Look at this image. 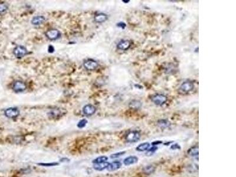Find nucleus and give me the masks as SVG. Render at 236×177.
Returning <instances> with one entry per match:
<instances>
[{"mask_svg":"<svg viewBox=\"0 0 236 177\" xmlns=\"http://www.w3.org/2000/svg\"><path fill=\"white\" fill-rule=\"evenodd\" d=\"M94 20L96 23H102L107 20V16L104 13H99L94 16Z\"/></svg>","mask_w":236,"mask_h":177,"instance_id":"14","label":"nucleus"},{"mask_svg":"<svg viewBox=\"0 0 236 177\" xmlns=\"http://www.w3.org/2000/svg\"><path fill=\"white\" fill-rule=\"evenodd\" d=\"M66 113V110L61 108H54L48 113V116L51 119H58L63 116Z\"/></svg>","mask_w":236,"mask_h":177,"instance_id":"1","label":"nucleus"},{"mask_svg":"<svg viewBox=\"0 0 236 177\" xmlns=\"http://www.w3.org/2000/svg\"><path fill=\"white\" fill-rule=\"evenodd\" d=\"M8 9V6L5 4H0V13H3L6 11Z\"/></svg>","mask_w":236,"mask_h":177,"instance_id":"27","label":"nucleus"},{"mask_svg":"<svg viewBox=\"0 0 236 177\" xmlns=\"http://www.w3.org/2000/svg\"><path fill=\"white\" fill-rule=\"evenodd\" d=\"M38 165L42 166V167H54V166H57L59 165V163L58 162H46V163H44V162H41V163H38Z\"/></svg>","mask_w":236,"mask_h":177,"instance_id":"23","label":"nucleus"},{"mask_svg":"<svg viewBox=\"0 0 236 177\" xmlns=\"http://www.w3.org/2000/svg\"><path fill=\"white\" fill-rule=\"evenodd\" d=\"M179 148H180V146H179L177 143H176V144L173 145L171 146V149H172V150H176V149L179 150Z\"/></svg>","mask_w":236,"mask_h":177,"instance_id":"28","label":"nucleus"},{"mask_svg":"<svg viewBox=\"0 0 236 177\" xmlns=\"http://www.w3.org/2000/svg\"><path fill=\"white\" fill-rule=\"evenodd\" d=\"M131 47V43L128 40H122L117 44V48L120 50H127Z\"/></svg>","mask_w":236,"mask_h":177,"instance_id":"10","label":"nucleus"},{"mask_svg":"<svg viewBox=\"0 0 236 177\" xmlns=\"http://www.w3.org/2000/svg\"><path fill=\"white\" fill-rule=\"evenodd\" d=\"M87 123H88V121H87L86 119H81V120H80V121L78 122V123H77V127H78L79 128H80V129L83 128L86 126V125Z\"/></svg>","mask_w":236,"mask_h":177,"instance_id":"25","label":"nucleus"},{"mask_svg":"<svg viewBox=\"0 0 236 177\" xmlns=\"http://www.w3.org/2000/svg\"><path fill=\"white\" fill-rule=\"evenodd\" d=\"M5 116L10 119H14L18 117L20 115V110L17 108H10L4 111Z\"/></svg>","mask_w":236,"mask_h":177,"instance_id":"4","label":"nucleus"},{"mask_svg":"<svg viewBox=\"0 0 236 177\" xmlns=\"http://www.w3.org/2000/svg\"><path fill=\"white\" fill-rule=\"evenodd\" d=\"M54 51V49L52 46H49V53H53Z\"/></svg>","mask_w":236,"mask_h":177,"instance_id":"30","label":"nucleus"},{"mask_svg":"<svg viewBox=\"0 0 236 177\" xmlns=\"http://www.w3.org/2000/svg\"><path fill=\"white\" fill-rule=\"evenodd\" d=\"M150 148V143L148 142H144L139 145L136 148V150L139 152H144L147 151Z\"/></svg>","mask_w":236,"mask_h":177,"instance_id":"17","label":"nucleus"},{"mask_svg":"<svg viewBox=\"0 0 236 177\" xmlns=\"http://www.w3.org/2000/svg\"><path fill=\"white\" fill-rule=\"evenodd\" d=\"M194 89V84L189 82H184L181 87H180V89L183 92L188 93L191 92Z\"/></svg>","mask_w":236,"mask_h":177,"instance_id":"13","label":"nucleus"},{"mask_svg":"<svg viewBox=\"0 0 236 177\" xmlns=\"http://www.w3.org/2000/svg\"><path fill=\"white\" fill-rule=\"evenodd\" d=\"M118 26L119 27H121V28H124V27H126V24H124V23H123V22H120V23H119L118 24Z\"/></svg>","mask_w":236,"mask_h":177,"instance_id":"29","label":"nucleus"},{"mask_svg":"<svg viewBox=\"0 0 236 177\" xmlns=\"http://www.w3.org/2000/svg\"><path fill=\"white\" fill-rule=\"evenodd\" d=\"M83 66L88 70H93L98 67V63L93 59H88L84 62Z\"/></svg>","mask_w":236,"mask_h":177,"instance_id":"8","label":"nucleus"},{"mask_svg":"<svg viewBox=\"0 0 236 177\" xmlns=\"http://www.w3.org/2000/svg\"><path fill=\"white\" fill-rule=\"evenodd\" d=\"M142 106V103L139 100H134L131 102V103H129V107L132 109H139L140 108H141V106Z\"/></svg>","mask_w":236,"mask_h":177,"instance_id":"21","label":"nucleus"},{"mask_svg":"<svg viewBox=\"0 0 236 177\" xmlns=\"http://www.w3.org/2000/svg\"><path fill=\"white\" fill-rule=\"evenodd\" d=\"M124 153H125V152H124V151L115 153V154H113L112 155H110V158H119V157L121 156L122 155H123L124 154Z\"/></svg>","mask_w":236,"mask_h":177,"instance_id":"26","label":"nucleus"},{"mask_svg":"<svg viewBox=\"0 0 236 177\" xmlns=\"http://www.w3.org/2000/svg\"><path fill=\"white\" fill-rule=\"evenodd\" d=\"M46 20V19L44 16H38L34 17L32 20H31V23L33 25H38L40 24H43Z\"/></svg>","mask_w":236,"mask_h":177,"instance_id":"15","label":"nucleus"},{"mask_svg":"<svg viewBox=\"0 0 236 177\" xmlns=\"http://www.w3.org/2000/svg\"><path fill=\"white\" fill-rule=\"evenodd\" d=\"M2 131H3V128L0 126V134H1V133L2 132Z\"/></svg>","mask_w":236,"mask_h":177,"instance_id":"31","label":"nucleus"},{"mask_svg":"<svg viewBox=\"0 0 236 177\" xmlns=\"http://www.w3.org/2000/svg\"><path fill=\"white\" fill-rule=\"evenodd\" d=\"M141 138L140 133L136 130L129 132L125 136V140L128 143H135Z\"/></svg>","mask_w":236,"mask_h":177,"instance_id":"2","label":"nucleus"},{"mask_svg":"<svg viewBox=\"0 0 236 177\" xmlns=\"http://www.w3.org/2000/svg\"><path fill=\"white\" fill-rule=\"evenodd\" d=\"M157 125L161 129H166L171 126V123L166 119H161L158 121Z\"/></svg>","mask_w":236,"mask_h":177,"instance_id":"18","label":"nucleus"},{"mask_svg":"<svg viewBox=\"0 0 236 177\" xmlns=\"http://www.w3.org/2000/svg\"><path fill=\"white\" fill-rule=\"evenodd\" d=\"M138 162V158L136 156H129L123 160V164L126 166H129L136 164Z\"/></svg>","mask_w":236,"mask_h":177,"instance_id":"12","label":"nucleus"},{"mask_svg":"<svg viewBox=\"0 0 236 177\" xmlns=\"http://www.w3.org/2000/svg\"><path fill=\"white\" fill-rule=\"evenodd\" d=\"M155 171V167L153 166L152 165H149L146 167H145L143 169V171L145 174H151L152 173H154V171Z\"/></svg>","mask_w":236,"mask_h":177,"instance_id":"22","label":"nucleus"},{"mask_svg":"<svg viewBox=\"0 0 236 177\" xmlns=\"http://www.w3.org/2000/svg\"><path fill=\"white\" fill-rule=\"evenodd\" d=\"M96 108L92 105H86L83 108V112L85 115L90 116L95 113Z\"/></svg>","mask_w":236,"mask_h":177,"instance_id":"9","label":"nucleus"},{"mask_svg":"<svg viewBox=\"0 0 236 177\" xmlns=\"http://www.w3.org/2000/svg\"><path fill=\"white\" fill-rule=\"evenodd\" d=\"M46 36L50 40H55L60 37V33L57 29H50L46 33Z\"/></svg>","mask_w":236,"mask_h":177,"instance_id":"7","label":"nucleus"},{"mask_svg":"<svg viewBox=\"0 0 236 177\" xmlns=\"http://www.w3.org/2000/svg\"><path fill=\"white\" fill-rule=\"evenodd\" d=\"M13 54L17 58H20L27 54V50L23 46H17L14 49Z\"/></svg>","mask_w":236,"mask_h":177,"instance_id":"5","label":"nucleus"},{"mask_svg":"<svg viewBox=\"0 0 236 177\" xmlns=\"http://www.w3.org/2000/svg\"><path fill=\"white\" fill-rule=\"evenodd\" d=\"M158 150V147L154 146H152V148H149L148 150L147 151V153H146V155L147 156H151L153 154H154V153Z\"/></svg>","mask_w":236,"mask_h":177,"instance_id":"24","label":"nucleus"},{"mask_svg":"<svg viewBox=\"0 0 236 177\" xmlns=\"http://www.w3.org/2000/svg\"><path fill=\"white\" fill-rule=\"evenodd\" d=\"M27 88L25 83L22 81L17 80L15 82L12 86V90L16 93L24 92Z\"/></svg>","mask_w":236,"mask_h":177,"instance_id":"6","label":"nucleus"},{"mask_svg":"<svg viewBox=\"0 0 236 177\" xmlns=\"http://www.w3.org/2000/svg\"><path fill=\"white\" fill-rule=\"evenodd\" d=\"M152 100L157 106H162L167 101V97L162 94H157L152 96Z\"/></svg>","mask_w":236,"mask_h":177,"instance_id":"3","label":"nucleus"},{"mask_svg":"<svg viewBox=\"0 0 236 177\" xmlns=\"http://www.w3.org/2000/svg\"><path fill=\"white\" fill-rule=\"evenodd\" d=\"M108 160V157L106 156H100L98 158H95L94 160H93L92 163L93 164H101V163H103V162H107Z\"/></svg>","mask_w":236,"mask_h":177,"instance_id":"20","label":"nucleus"},{"mask_svg":"<svg viewBox=\"0 0 236 177\" xmlns=\"http://www.w3.org/2000/svg\"><path fill=\"white\" fill-rule=\"evenodd\" d=\"M188 154L192 157H196L198 155V146H194L191 147L188 151Z\"/></svg>","mask_w":236,"mask_h":177,"instance_id":"19","label":"nucleus"},{"mask_svg":"<svg viewBox=\"0 0 236 177\" xmlns=\"http://www.w3.org/2000/svg\"><path fill=\"white\" fill-rule=\"evenodd\" d=\"M121 167H122L121 162L120 161H116L111 162V163H109L106 169L109 171H115L120 169Z\"/></svg>","mask_w":236,"mask_h":177,"instance_id":"11","label":"nucleus"},{"mask_svg":"<svg viewBox=\"0 0 236 177\" xmlns=\"http://www.w3.org/2000/svg\"><path fill=\"white\" fill-rule=\"evenodd\" d=\"M123 2H125V3H129L130 1H122Z\"/></svg>","mask_w":236,"mask_h":177,"instance_id":"32","label":"nucleus"},{"mask_svg":"<svg viewBox=\"0 0 236 177\" xmlns=\"http://www.w3.org/2000/svg\"><path fill=\"white\" fill-rule=\"evenodd\" d=\"M109 164V162H105L103 163H101V164H93V169L96 171H102L106 169H107V166Z\"/></svg>","mask_w":236,"mask_h":177,"instance_id":"16","label":"nucleus"}]
</instances>
